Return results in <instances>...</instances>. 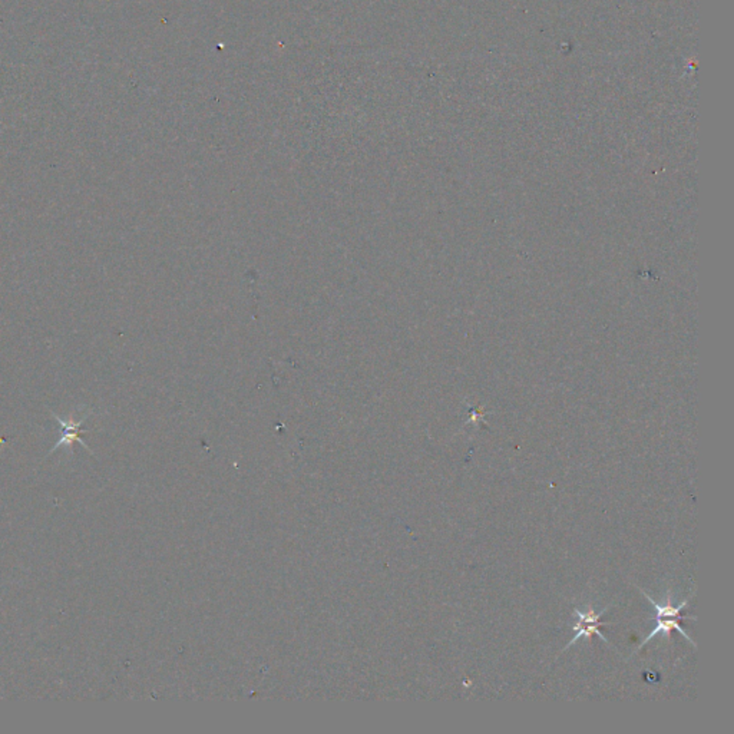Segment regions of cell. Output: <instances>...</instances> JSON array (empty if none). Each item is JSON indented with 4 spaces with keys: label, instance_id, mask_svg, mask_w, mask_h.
Segmentation results:
<instances>
[{
    "label": "cell",
    "instance_id": "6da1fadb",
    "mask_svg": "<svg viewBox=\"0 0 734 734\" xmlns=\"http://www.w3.org/2000/svg\"><path fill=\"white\" fill-rule=\"evenodd\" d=\"M89 415H91V412H88L85 416H82L80 420H77V422H75V420H72V417H69V419H66V420H65V419H62L60 416H57L56 413H52V416L56 419V422H57V423L62 426V429H63L62 437H60L59 442H56V445H55V448L52 449V452H53L55 449H57V447H62V445L72 447V444L75 442V440H77V442H80L84 448H87L88 451H91V449L87 447V444L84 442V440L81 439V436H80L82 432H87V430H81V426H82V423L87 420V417H88Z\"/></svg>",
    "mask_w": 734,
    "mask_h": 734
},
{
    "label": "cell",
    "instance_id": "7a4b0ae2",
    "mask_svg": "<svg viewBox=\"0 0 734 734\" xmlns=\"http://www.w3.org/2000/svg\"><path fill=\"white\" fill-rule=\"evenodd\" d=\"M637 588H638V590H640V593H641V594H642V596H644V597L651 603V606L654 607V610H655V613H657V618L696 620V617H689V615H687V617H681V615H680V611H681V610L689 604V600H684V601H681L677 607H674V606L672 604V596H670V594H667V600H666V603H664V604H658V603H655V601L652 600V597H651V596H648L645 591H642V590L640 588V586H637Z\"/></svg>",
    "mask_w": 734,
    "mask_h": 734
},
{
    "label": "cell",
    "instance_id": "3957f363",
    "mask_svg": "<svg viewBox=\"0 0 734 734\" xmlns=\"http://www.w3.org/2000/svg\"><path fill=\"white\" fill-rule=\"evenodd\" d=\"M673 630L679 631L683 637H686V638L689 640V642H690L693 647H697V645H696V642L693 641V638H691V637H690V635H689V634H687V632L680 627V624H679V620H677V618H657V624H655V627H654V628H652V631L648 634V637H647V638H645V640L638 645V648L635 650V652H637V651H640V650H641L647 642H650V640H651V638H654V637H655V635H658V634H664V635L669 638V637H670V632H672Z\"/></svg>",
    "mask_w": 734,
    "mask_h": 734
},
{
    "label": "cell",
    "instance_id": "277c9868",
    "mask_svg": "<svg viewBox=\"0 0 734 734\" xmlns=\"http://www.w3.org/2000/svg\"><path fill=\"white\" fill-rule=\"evenodd\" d=\"M600 625H611V623H601V621L594 623V624H581V623H578L576 625H572V630L575 631V635H574V637H572V640L565 645L564 651H566L571 645H574V644H575L581 637H586V638H588V637H591V635H598L604 642H607V644L610 645V641H608V640L603 635V632L600 631Z\"/></svg>",
    "mask_w": 734,
    "mask_h": 734
},
{
    "label": "cell",
    "instance_id": "5b68a950",
    "mask_svg": "<svg viewBox=\"0 0 734 734\" xmlns=\"http://www.w3.org/2000/svg\"><path fill=\"white\" fill-rule=\"evenodd\" d=\"M610 607H611V606L606 607V608H604L603 611H600V613H597V611H596V610H593V608H588V611H579L578 608H575V610H574V613L578 615V623H581V624H594V623H598V621H600V618L603 617V614H604Z\"/></svg>",
    "mask_w": 734,
    "mask_h": 734
}]
</instances>
